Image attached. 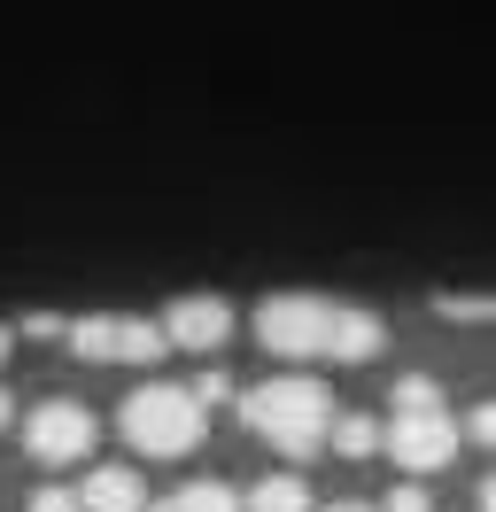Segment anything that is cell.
I'll list each match as a JSON object with an SVG mask.
<instances>
[{"label": "cell", "instance_id": "obj_1", "mask_svg": "<svg viewBox=\"0 0 496 512\" xmlns=\"http://www.w3.org/2000/svg\"><path fill=\"white\" fill-rule=\"evenodd\" d=\"M241 419L279 450V458H318L326 450V381H303V373H279V381L248 388Z\"/></svg>", "mask_w": 496, "mask_h": 512}, {"label": "cell", "instance_id": "obj_13", "mask_svg": "<svg viewBox=\"0 0 496 512\" xmlns=\"http://www.w3.org/2000/svg\"><path fill=\"white\" fill-rule=\"evenodd\" d=\"M396 412H442V388H434V373H403V381H396Z\"/></svg>", "mask_w": 496, "mask_h": 512}, {"label": "cell", "instance_id": "obj_11", "mask_svg": "<svg viewBox=\"0 0 496 512\" xmlns=\"http://www.w3.org/2000/svg\"><path fill=\"white\" fill-rule=\"evenodd\" d=\"M155 512H241V489L233 481H179Z\"/></svg>", "mask_w": 496, "mask_h": 512}, {"label": "cell", "instance_id": "obj_18", "mask_svg": "<svg viewBox=\"0 0 496 512\" xmlns=\"http://www.w3.org/2000/svg\"><path fill=\"white\" fill-rule=\"evenodd\" d=\"M24 342H62V319H55V311H31V319H24Z\"/></svg>", "mask_w": 496, "mask_h": 512}, {"label": "cell", "instance_id": "obj_3", "mask_svg": "<svg viewBox=\"0 0 496 512\" xmlns=\"http://www.w3.org/2000/svg\"><path fill=\"white\" fill-rule=\"evenodd\" d=\"M70 357L86 365H155L163 357V326L155 319H132V311H86V319L62 326Z\"/></svg>", "mask_w": 496, "mask_h": 512}, {"label": "cell", "instance_id": "obj_16", "mask_svg": "<svg viewBox=\"0 0 496 512\" xmlns=\"http://www.w3.org/2000/svg\"><path fill=\"white\" fill-rule=\"evenodd\" d=\"M434 311H442V319H465V326H481V311H489V303H481V295H458V303H450V295H434Z\"/></svg>", "mask_w": 496, "mask_h": 512}, {"label": "cell", "instance_id": "obj_9", "mask_svg": "<svg viewBox=\"0 0 496 512\" xmlns=\"http://www.w3.org/2000/svg\"><path fill=\"white\" fill-rule=\"evenodd\" d=\"M148 489H140V466H93L78 481V512H140Z\"/></svg>", "mask_w": 496, "mask_h": 512}, {"label": "cell", "instance_id": "obj_17", "mask_svg": "<svg viewBox=\"0 0 496 512\" xmlns=\"http://www.w3.org/2000/svg\"><path fill=\"white\" fill-rule=\"evenodd\" d=\"M186 396L210 412V404H225V396H233V373H202V388H186Z\"/></svg>", "mask_w": 496, "mask_h": 512}, {"label": "cell", "instance_id": "obj_10", "mask_svg": "<svg viewBox=\"0 0 496 512\" xmlns=\"http://www.w3.org/2000/svg\"><path fill=\"white\" fill-rule=\"evenodd\" d=\"M241 512H310V481L303 474H264L241 497Z\"/></svg>", "mask_w": 496, "mask_h": 512}, {"label": "cell", "instance_id": "obj_21", "mask_svg": "<svg viewBox=\"0 0 496 512\" xmlns=\"http://www.w3.org/2000/svg\"><path fill=\"white\" fill-rule=\"evenodd\" d=\"M326 512H372V505H326Z\"/></svg>", "mask_w": 496, "mask_h": 512}, {"label": "cell", "instance_id": "obj_15", "mask_svg": "<svg viewBox=\"0 0 496 512\" xmlns=\"http://www.w3.org/2000/svg\"><path fill=\"white\" fill-rule=\"evenodd\" d=\"M388 512H434V497L419 481H396V489H388Z\"/></svg>", "mask_w": 496, "mask_h": 512}, {"label": "cell", "instance_id": "obj_20", "mask_svg": "<svg viewBox=\"0 0 496 512\" xmlns=\"http://www.w3.org/2000/svg\"><path fill=\"white\" fill-rule=\"evenodd\" d=\"M8 419H16V404H8V388H0V427H8Z\"/></svg>", "mask_w": 496, "mask_h": 512}, {"label": "cell", "instance_id": "obj_12", "mask_svg": "<svg viewBox=\"0 0 496 512\" xmlns=\"http://www.w3.org/2000/svg\"><path fill=\"white\" fill-rule=\"evenodd\" d=\"M334 450L341 458H372V450H380V419H334Z\"/></svg>", "mask_w": 496, "mask_h": 512}, {"label": "cell", "instance_id": "obj_6", "mask_svg": "<svg viewBox=\"0 0 496 512\" xmlns=\"http://www.w3.org/2000/svg\"><path fill=\"white\" fill-rule=\"evenodd\" d=\"M93 435H101V427H93V412L78 404V396H47V404L24 419V450L39 458V466H78V458L93 450Z\"/></svg>", "mask_w": 496, "mask_h": 512}, {"label": "cell", "instance_id": "obj_8", "mask_svg": "<svg viewBox=\"0 0 496 512\" xmlns=\"http://www.w3.org/2000/svg\"><path fill=\"white\" fill-rule=\"evenodd\" d=\"M388 350V319L380 311H365V303H334V334H326V357H341V365H365V357Z\"/></svg>", "mask_w": 496, "mask_h": 512}, {"label": "cell", "instance_id": "obj_4", "mask_svg": "<svg viewBox=\"0 0 496 512\" xmlns=\"http://www.w3.org/2000/svg\"><path fill=\"white\" fill-rule=\"evenodd\" d=\"M326 334H334V295H264L256 311V342L272 357H326Z\"/></svg>", "mask_w": 496, "mask_h": 512}, {"label": "cell", "instance_id": "obj_2", "mask_svg": "<svg viewBox=\"0 0 496 512\" xmlns=\"http://www.w3.org/2000/svg\"><path fill=\"white\" fill-rule=\"evenodd\" d=\"M117 435L140 450V458H186V450L210 435V412H202L179 381H148V388H132V396H124Z\"/></svg>", "mask_w": 496, "mask_h": 512}, {"label": "cell", "instance_id": "obj_14", "mask_svg": "<svg viewBox=\"0 0 496 512\" xmlns=\"http://www.w3.org/2000/svg\"><path fill=\"white\" fill-rule=\"evenodd\" d=\"M31 512H78V489L47 481V489H31Z\"/></svg>", "mask_w": 496, "mask_h": 512}, {"label": "cell", "instance_id": "obj_5", "mask_svg": "<svg viewBox=\"0 0 496 512\" xmlns=\"http://www.w3.org/2000/svg\"><path fill=\"white\" fill-rule=\"evenodd\" d=\"M388 458H396L403 474L419 481V474H442L450 458H458V419H450V404L442 412H388Z\"/></svg>", "mask_w": 496, "mask_h": 512}, {"label": "cell", "instance_id": "obj_19", "mask_svg": "<svg viewBox=\"0 0 496 512\" xmlns=\"http://www.w3.org/2000/svg\"><path fill=\"white\" fill-rule=\"evenodd\" d=\"M8 350H16V334H8V326H0V365H8Z\"/></svg>", "mask_w": 496, "mask_h": 512}, {"label": "cell", "instance_id": "obj_7", "mask_svg": "<svg viewBox=\"0 0 496 512\" xmlns=\"http://www.w3.org/2000/svg\"><path fill=\"white\" fill-rule=\"evenodd\" d=\"M163 350H225V334H233V303L225 295H179L171 311H163Z\"/></svg>", "mask_w": 496, "mask_h": 512}]
</instances>
